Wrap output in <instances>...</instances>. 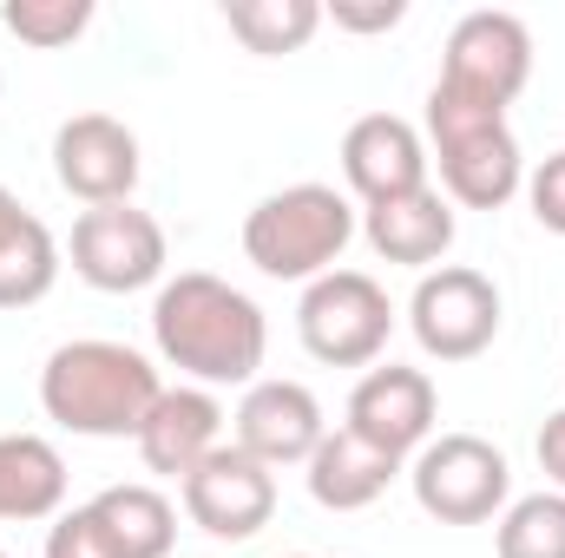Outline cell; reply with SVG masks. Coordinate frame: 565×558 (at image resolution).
Masks as SVG:
<instances>
[{
  "label": "cell",
  "mask_w": 565,
  "mask_h": 558,
  "mask_svg": "<svg viewBox=\"0 0 565 558\" xmlns=\"http://www.w3.org/2000/svg\"><path fill=\"white\" fill-rule=\"evenodd\" d=\"M151 342L198 388H237V382H257L270 322L237 282L211 277V270H178L171 282H158Z\"/></svg>",
  "instance_id": "1"
},
{
  "label": "cell",
  "mask_w": 565,
  "mask_h": 558,
  "mask_svg": "<svg viewBox=\"0 0 565 558\" xmlns=\"http://www.w3.org/2000/svg\"><path fill=\"white\" fill-rule=\"evenodd\" d=\"M164 395L158 368L145 362L139 348L126 342H60L40 368V408L46 420H60L66 433H86V440H139L151 401Z\"/></svg>",
  "instance_id": "2"
},
{
  "label": "cell",
  "mask_w": 565,
  "mask_h": 558,
  "mask_svg": "<svg viewBox=\"0 0 565 558\" xmlns=\"http://www.w3.org/2000/svg\"><path fill=\"white\" fill-rule=\"evenodd\" d=\"M427 144L440 164V197L447 204H467V211H500L526 191V158L520 139L507 126V112H487V106H467L454 93H427Z\"/></svg>",
  "instance_id": "3"
},
{
  "label": "cell",
  "mask_w": 565,
  "mask_h": 558,
  "mask_svg": "<svg viewBox=\"0 0 565 558\" xmlns=\"http://www.w3.org/2000/svg\"><path fill=\"white\" fill-rule=\"evenodd\" d=\"M355 237V204L335 184H289L270 191L244 217V257L277 282H316L342 264Z\"/></svg>",
  "instance_id": "4"
},
{
  "label": "cell",
  "mask_w": 565,
  "mask_h": 558,
  "mask_svg": "<svg viewBox=\"0 0 565 558\" xmlns=\"http://www.w3.org/2000/svg\"><path fill=\"white\" fill-rule=\"evenodd\" d=\"M296 335L329 368H369L388 348V335H395V302H388L382 282L362 277V270H329V277H316L302 289Z\"/></svg>",
  "instance_id": "5"
},
{
  "label": "cell",
  "mask_w": 565,
  "mask_h": 558,
  "mask_svg": "<svg viewBox=\"0 0 565 558\" xmlns=\"http://www.w3.org/2000/svg\"><path fill=\"white\" fill-rule=\"evenodd\" d=\"M415 506L440 526H487L507 500H513V466L493 440L480 433H440L427 440L408 466Z\"/></svg>",
  "instance_id": "6"
},
{
  "label": "cell",
  "mask_w": 565,
  "mask_h": 558,
  "mask_svg": "<svg viewBox=\"0 0 565 558\" xmlns=\"http://www.w3.org/2000/svg\"><path fill=\"white\" fill-rule=\"evenodd\" d=\"M533 79V33L520 13H500V7H480V13H460L454 33H447V60H440V93L467 99V106H487V112H507Z\"/></svg>",
  "instance_id": "7"
},
{
  "label": "cell",
  "mask_w": 565,
  "mask_h": 558,
  "mask_svg": "<svg viewBox=\"0 0 565 558\" xmlns=\"http://www.w3.org/2000/svg\"><path fill=\"white\" fill-rule=\"evenodd\" d=\"M178 493H184L191 526L211 533L217 546L257 539V533L270 526V513H277V473H270L264 460H250L237 440H231V447H211V453L178 480Z\"/></svg>",
  "instance_id": "8"
},
{
  "label": "cell",
  "mask_w": 565,
  "mask_h": 558,
  "mask_svg": "<svg viewBox=\"0 0 565 558\" xmlns=\"http://www.w3.org/2000/svg\"><path fill=\"white\" fill-rule=\"evenodd\" d=\"M408 329H415L422 355H434V362H473L500 335V289H493V277H480L467 264H440L415 282Z\"/></svg>",
  "instance_id": "9"
},
{
  "label": "cell",
  "mask_w": 565,
  "mask_h": 558,
  "mask_svg": "<svg viewBox=\"0 0 565 558\" xmlns=\"http://www.w3.org/2000/svg\"><path fill=\"white\" fill-rule=\"evenodd\" d=\"M73 277L106 289V296L151 289L164 277V224L139 204L79 211V224H73Z\"/></svg>",
  "instance_id": "10"
},
{
  "label": "cell",
  "mask_w": 565,
  "mask_h": 558,
  "mask_svg": "<svg viewBox=\"0 0 565 558\" xmlns=\"http://www.w3.org/2000/svg\"><path fill=\"white\" fill-rule=\"evenodd\" d=\"M53 178L86 211L132 204V191H139V132L126 119H113V112H73L53 132Z\"/></svg>",
  "instance_id": "11"
},
{
  "label": "cell",
  "mask_w": 565,
  "mask_h": 558,
  "mask_svg": "<svg viewBox=\"0 0 565 558\" xmlns=\"http://www.w3.org/2000/svg\"><path fill=\"white\" fill-rule=\"evenodd\" d=\"M434 408L440 401H434L427 368L388 362V368H369L355 382V395H349V433H362L388 460H408V453H422L427 440H434Z\"/></svg>",
  "instance_id": "12"
},
{
  "label": "cell",
  "mask_w": 565,
  "mask_h": 558,
  "mask_svg": "<svg viewBox=\"0 0 565 558\" xmlns=\"http://www.w3.org/2000/svg\"><path fill=\"white\" fill-rule=\"evenodd\" d=\"M342 178L362 197V211L388 204V197H408V191L427 184V139L395 112H369L342 132Z\"/></svg>",
  "instance_id": "13"
},
{
  "label": "cell",
  "mask_w": 565,
  "mask_h": 558,
  "mask_svg": "<svg viewBox=\"0 0 565 558\" xmlns=\"http://www.w3.org/2000/svg\"><path fill=\"white\" fill-rule=\"evenodd\" d=\"M322 401L302 382H250L244 408H237V447L250 460L277 466H309V453L322 447Z\"/></svg>",
  "instance_id": "14"
},
{
  "label": "cell",
  "mask_w": 565,
  "mask_h": 558,
  "mask_svg": "<svg viewBox=\"0 0 565 558\" xmlns=\"http://www.w3.org/2000/svg\"><path fill=\"white\" fill-rule=\"evenodd\" d=\"M217 433H224V408L211 388H164L139 427V460L164 480H184L211 447H224Z\"/></svg>",
  "instance_id": "15"
},
{
  "label": "cell",
  "mask_w": 565,
  "mask_h": 558,
  "mask_svg": "<svg viewBox=\"0 0 565 558\" xmlns=\"http://www.w3.org/2000/svg\"><path fill=\"white\" fill-rule=\"evenodd\" d=\"M362 237L382 264H408V270H434L447 250H454V204L422 184L408 197H388V204H369L362 211Z\"/></svg>",
  "instance_id": "16"
},
{
  "label": "cell",
  "mask_w": 565,
  "mask_h": 558,
  "mask_svg": "<svg viewBox=\"0 0 565 558\" xmlns=\"http://www.w3.org/2000/svg\"><path fill=\"white\" fill-rule=\"evenodd\" d=\"M402 473V460H388L382 447H369L362 433L335 427L322 433V447L309 453V500L329 513H362L388 493V480Z\"/></svg>",
  "instance_id": "17"
},
{
  "label": "cell",
  "mask_w": 565,
  "mask_h": 558,
  "mask_svg": "<svg viewBox=\"0 0 565 558\" xmlns=\"http://www.w3.org/2000/svg\"><path fill=\"white\" fill-rule=\"evenodd\" d=\"M53 282H60L53 230L0 184V309H33Z\"/></svg>",
  "instance_id": "18"
},
{
  "label": "cell",
  "mask_w": 565,
  "mask_h": 558,
  "mask_svg": "<svg viewBox=\"0 0 565 558\" xmlns=\"http://www.w3.org/2000/svg\"><path fill=\"white\" fill-rule=\"evenodd\" d=\"M66 506V460L40 433H0V519H60Z\"/></svg>",
  "instance_id": "19"
},
{
  "label": "cell",
  "mask_w": 565,
  "mask_h": 558,
  "mask_svg": "<svg viewBox=\"0 0 565 558\" xmlns=\"http://www.w3.org/2000/svg\"><path fill=\"white\" fill-rule=\"evenodd\" d=\"M93 513H99V526L113 533V546L119 558H171V539H178V513H171V500L158 493V486H106L99 500H93Z\"/></svg>",
  "instance_id": "20"
},
{
  "label": "cell",
  "mask_w": 565,
  "mask_h": 558,
  "mask_svg": "<svg viewBox=\"0 0 565 558\" xmlns=\"http://www.w3.org/2000/svg\"><path fill=\"white\" fill-rule=\"evenodd\" d=\"M224 26H231L250 53L277 60V53L309 46V33L322 26V7H316V0H224Z\"/></svg>",
  "instance_id": "21"
},
{
  "label": "cell",
  "mask_w": 565,
  "mask_h": 558,
  "mask_svg": "<svg viewBox=\"0 0 565 558\" xmlns=\"http://www.w3.org/2000/svg\"><path fill=\"white\" fill-rule=\"evenodd\" d=\"M500 558H565V493H526L500 513Z\"/></svg>",
  "instance_id": "22"
},
{
  "label": "cell",
  "mask_w": 565,
  "mask_h": 558,
  "mask_svg": "<svg viewBox=\"0 0 565 558\" xmlns=\"http://www.w3.org/2000/svg\"><path fill=\"white\" fill-rule=\"evenodd\" d=\"M0 20H7V33H20L26 46L53 53V46H73V40L93 26V0H7Z\"/></svg>",
  "instance_id": "23"
},
{
  "label": "cell",
  "mask_w": 565,
  "mask_h": 558,
  "mask_svg": "<svg viewBox=\"0 0 565 558\" xmlns=\"http://www.w3.org/2000/svg\"><path fill=\"white\" fill-rule=\"evenodd\" d=\"M46 558H119L113 533H106L99 513H93V500L53 519V533H46Z\"/></svg>",
  "instance_id": "24"
},
{
  "label": "cell",
  "mask_w": 565,
  "mask_h": 558,
  "mask_svg": "<svg viewBox=\"0 0 565 558\" xmlns=\"http://www.w3.org/2000/svg\"><path fill=\"white\" fill-rule=\"evenodd\" d=\"M526 204L553 237H565V151H553L540 171H526Z\"/></svg>",
  "instance_id": "25"
},
{
  "label": "cell",
  "mask_w": 565,
  "mask_h": 558,
  "mask_svg": "<svg viewBox=\"0 0 565 558\" xmlns=\"http://www.w3.org/2000/svg\"><path fill=\"white\" fill-rule=\"evenodd\" d=\"M322 20H335L342 33H388V26L408 20V0H369V7L362 0H335Z\"/></svg>",
  "instance_id": "26"
},
{
  "label": "cell",
  "mask_w": 565,
  "mask_h": 558,
  "mask_svg": "<svg viewBox=\"0 0 565 558\" xmlns=\"http://www.w3.org/2000/svg\"><path fill=\"white\" fill-rule=\"evenodd\" d=\"M540 466H546L553 493H565V408L546 415V427H540Z\"/></svg>",
  "instance_id": "27"
},
{
  "label": "cell",
  "mask_w": 565,
  "mask_h": 558,
  "mask_svg": "<svg viewBox=\"0 0 565 558\" xmlns=\"http://www.w3.org/2000/svg\"><path fill=\"white\" fill-rule=\"evenodd\" d=\"M289 558H309V552H289Z\"/></svg>",
  "instance_id": "28"
},
{
  "label": "cell",
  "mask_w": 565,
  "mask_h": 558,
  "mask_svg": "<svg viewBox=\"0 0 565 558\" xmlns=\"http://www.w3.org/2000/svg\"><path fill=\"white\" fill-rule=\"evenodd\" d=\"M0 558H7V552H0Z\"/></svg>",
  "instance_id": "29"
}]
</instances>
